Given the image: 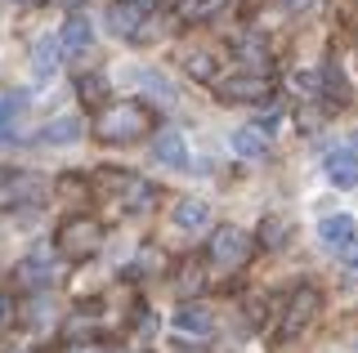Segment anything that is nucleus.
Masks as SVG:
<instances>
[{
  "label": "nucleus",
  "instance_id": "27",
  "mask_svg": "<svg viewBox=\"0 0 358 353\" xmlns=\"http://www.w3.org/2000/svg\"><path fill=\"white\" fill-rule=\"evenodd\" d=\"M345 264H350V269L358 273V241H354V246H350V250H345Z\"/></svg>",
  "mask_w": 358,
  "mask_h": 353
},
{
  "label": "nucleus",
  "instance_id": "11",
  "mask_svg": "<svg viewBox=\"0 0 358 353\" xmlns=\"http://www.w3.org/2000/svg\"><path fill=\"white\" fill-rule=\"evenodd\" d=\"M322 165H327V179L336 188H354L358 183V152L354 148H331Z\"/></svg>",
  "mask_w": 358,
  "mask_h": 353
},
{
  "label": "nucleus",
  "instance_id": "6",
  "mask_svg": "<svg viewBox=\"0 0 358 353\" xmlns=\"http://www.w3.org/2000/svg\"><path fill=\"white\" fill-rule=\"evenodd\" d=\"M318 291H313V286H300L296 295H291V304H287V313H282V326H278V336L282 340H291V336H300V331H305L313 317H318Z\"/></svg>",
  "mask_w": 358,
  "mask_h": 353
},
{
  "label": "nucleus",
  "instance_id": "13",
  "mask_svg": "<svg viewBox=\"0 0 358 353\" xmlns=\"http://www.w3.org/2000/svg\"><path fill=\"white\" fill-rule=\"evenodd\" d=\"M63 50L67 54H85L90 45H94V27H90V18H81V14H72V18H67V23H63Z\"/></svg>",
  "mask_w": 358,
  "mask_h": 353
},
{
  "label": "nucleus",
  "instance_id": "15",
  "mask_svg": "<svg viewBox=\"0 0 358 353\" xmlns=\"http://www.w3.org/2000/svg\"><path fill=\"white\" fill-rule=\"evenodd\" d=\"M233 152L238 157H246V161H260L264 157V130L260 126H242V130H233Z\"/></svg>",
  "mask_w": 358,
  "mask_h": 353
},
{
  "label": "nucleus",
  "instance_id": "22",
  "mask_svg": "<svg viewBox=\"0 0 358 353\" xmlns=\"http://www.w3.org/2000/svg\"><path fill=\"white\" fill-rule=\"evenodd\" d=\"M76 90H81V98H90V103H99V98L108 94V81L99 72H90V76H81V81H76Z\"/></svg>",
  "mask_w": 358,
  "mask_h": 353
},
{
  "label": "nucleus",
  "instance_id": "30",
  "mask_svg": "<svg viewBox=\"0 0 358 353\" xmlns=\"http://www.w3.org/2000/svg\"><path fill=\"white\" fill-rule=\"evenodd\" d=\"M9 313V300H5V291H0V317H5Z\"/></svg>",
  "mask_w": 358,
  "mask_h": 353
},
{
  "label": "nucleus",
  "instance_id": "2",
  "mask_svg": "<svg viewBox=\"0 0 358 353\" xmlns=\"http://www.w3.org/2000/svg\"><path fill=\"white\" fill-rule=\"evenodd\" d=\"M99 246H103V224L90 219V215L67 219L59 228V241H54V250H59L63 260H85V255H94Z\"/></svg>",
  "mask_w": 358,
  "mask_h": 353
},
{
  "label": "nucleus",
  "instance_id": "7",
  "mask_svg": "<svg viewBox=\"0 0 358 353\" xmlns=\"http://www.w3.org/2000/svg\"><path fill=\"white\" fill-rule=\"evenodd\" d=\"M27 103L31 98L22 90L0 98V143H22V117H27Z\"/></svg>",
  "mask_w": 358,
  "mask_h": 353
},
{
  "label": "nucleus",
  "instance_id": "1",
  "mask_svg": "<svg viewBox=\"0 0 358 353\" xmlns=\"http://www.w3.org/2000/svg\"><path fill=\"white\" fill-rule=\"evenodd\" d=\"M152 130V112L139 103V98H121V103L103 107L94 117V135L103 143H134Z\"/></svg>",
  "mask_w": 358,
  "mask_h": 353
},
{
  "label": "nucleus",
  "instance_id": "16",
  "mask_svg": "<svg viewBox=\"0 0 358 353\" xmlns=\"http://www.w3.org/2000/svg\"><path fill=\"white\" fill-rule=\"evenodd\" d=\"M18 278L27 282V286H45V282H54V273H50V246H41L36 255H27L18 264Z\"/></svg>",
  "mask_w": 358,
  "mask_h": 353
},
{
  "label": "nucleus",
  "instance_id": "3",
  "mask_svg": "<svg viewBox=\"0 0 358 353\" xmlns=\"http://www.w3.org/2000/svg\"><path fill=\"white\" fill-rule=\"evenodd\" d=\"M99 183H103V188H112V197H117V206H121V211H130V215L148 211V202L157 197L148 179H139V174H126V170H121V174H117V170H108Z\"/></svg>",
  "mask_w": 358,
  "mask_h": 353
},
{
  "label": "nucleus",
  "instance_id": "14",
  "mask_svg": "<svg viewBox=\"0 0 358 353\" xmlns=\"http://www.w3.org/2000/svg\"><path fill=\"white\" fill-rule=\"evenodd\" d=\"M175 331L179 336H210V331H215V317H210L206 308H197V304H184L175 313Z\"/></svg>",
  "mask_w": 358,
  "mask_h": 353
},
{
  "label": "nucleus",
  "instance_id": "8",
  "mask_svg": "<svg viewBox=\"0 0 358 353\" xmlns=\"http://www.w3.org/2000/svg\"><path fill=\"white\" fill-rule=\"evenodd\" d=\"M139 23H148L143 18V5H134V0H112L108 5V27L117 31V36H126V40H139Z\"/></svg>",
  "mask_w": 358,
  "mask_h": 353
},
{
  "label": "nucleus",
  "instance_id": "31",
  "mask_svg": "<svg viewBox=\"0 0 358 353\" xmlns=\"http://www.w3.org/2000/svg\"><path fill=\"white\" fill-rule=\"evenodd\" d=\"M54 5H67V9H72V5H81V0H54Z\"/></svg>",
  "mask_w": 358,
  "mask_h": 353
},
{
  "label": "nucleus",
  "instance_id": "19",
  "mask_svg": "<svg viewBox=\"0 0 358 353\" xmlns=\"http://www.w3.org/2000/svg\"><path fill=\"white\" fill-rule=\"evenodd\" d=\"M184 72L193 76V81H215L220 68H215V59H210L206 50H188V54H184Z\"/></svg>",
  "mask_w": 358,
  "mask_h": 353
},
{
  "label": "nucleus",
  "instance_id": "20",
  "mask_svg": "<svg viewBox=\"0 0 358 353\" xmlns=\"http://www.w3.org/2000/svg\"><path fill=\"white\" fill-rule=\"evenodd\" d=\"M224 5H229V0H179V18H193V23H201V18H215Z\"/></svg>",
  "mask_w": 358,
  "mask_h": 353
},
{
  "label": "nucleus",
  "instance_id": "10",
  "mask_svg": "<svg viewBox=\"0 0 358 353\" xmlns=\"http://www.w3.org/2000/svg\"><path fill=\"white\" fill-rule=\"evenodd\" d=\"M152 161L157 165H171V170H188V148H184V135L179 130H162L152 143Z\"/></svg>",
  "mask_w": 358,
  "mask_h": 353
},
{
  "label": "nucleus",
  "instance_id": "4",
  "mask_svg": "<svg viewBox=\"0 0 358 353\" xmlns=\"http://www.w3.org/2000/svg\"><path fill=\"white\" fill-rule=\"evenodd\" d=\"M220 98L224 103H268L273 98V85L260 72H238L229 81H220Z\"/></svg>",
  "mask_w": 358,
  "mask_h": 353
},
{
  "label": "nucleus",
  "instance_id": "12",
  "mask_svg": "<svg viewBox=\"0 0 358 353\" xmlns=\"http://www.w3.org/2000/svg\"><path fill=\"white\" fill-rule=\"evenodd\" d=\"M59 54H63V40H54V36H45L36 40V54H31V72H36V81H50L54 72H59Z\"/></svg>",
  "mask_w": 358,
  "mask_h": 353
},
{
  "label": "nucleus",
  "instance_id": "9",
  "mask_svg": "<svg viewBox=\"0 0 358 353\" xmlns=\"http://www.w3.org/2000/svg\"><path fill=\"white\" fill-rule=\"evenodd\" d=\"M318 237H322V246H331V250H350L354 241H358V224H354V215H327L318 224Z\"/></svg>",
  "mask_w": 358,
  "mask_h": 353
},
{
  "label": "nucleus",
  "instance_id": "21",
  "mask_svg": "<svg viewBox=\"0 0 358 353\" xmlns=\"http://www.w3.org/2000/svg\"><path fill=\"white\" fill-rule=\"evenodd\" d=\"M238 54L264 76V68H268V50H264V40H260V36H242V40H238Z\"/></svg>",
  "mask_w": 358,
  "mask_h": 353
},
{
  "label": "nucleus",
  "instance_id": "24",
  "mask_svg": "<svg viewBox=\"0 0 358 353\" xmlns=\"http://www.w3.org/2000/svg\"><path fill=\"white\" fill-rule=\"evenodd\" d=\"M282 233H287V219H268V224H260V237L268 241V246H282Z\"/></svg>",
  "mask_w": 358,
  "mask_h": 353
},
{
  "label": "nucleus",
  "instance_id": "26",
  "mask_svg": "<svg viewBox=\"0 0 358 353\" xmlns=\"http://www.w3.org/2000/svg\"><path fill=\"white\" fill-rule=\"evenodd\" d=\"M296 90H309V98H313V94H318V76H313V72H300L296 76Z\"/></svg>",
  "mask_w": 358,
  "mask_h": 353
},
{
  "label": "nucleus",
  "instance_id": "18",
  "mask_svg": "<svg viewBox=\"0 0 358 353\" xmlns=\"http://www.w3.org/2000/svg\"><path fill=\"white\" fill-rule=\"evenodd\" d=\"M206 202H193V197H184V202H175V224L179 228H188V233H197V228H206Z\"/></svg>",
  "mask_w": 358,
  "mask_h": 353
},
{
  "label": "nucleus",
  "instance_id": "17",
  "mask_svg": "<svg viewBox=\"0 0 358 353\" xmlns=\"http://www.w3.org/2000/svg\"><path fill=\"white\" fill-rule=\"evenodd\" d=\"M41 139L50 143V148H67V143L81 139V121H76V117H59V121H50V126H45Z\"/></svg>",
  "mask_w": 358,
  "mask_h": 353
},
{
  "label": "nucleus",
  "instance_id": "25",
  "mask_svg": "<svg viewBox=\"0 0 358 353\" xmlns=\"http://www.w3.org/2000/svg\"><path fill=\"white\" fill-rule=\"evenodd\" d=\"M0 206H14V174L0 170Z\"/></svg>",
  "mask_w": 358,
  "mask_h": 353
},
{
  "label": "nucleus",
  "instance_id": "5",
  "mask_svg": "<svg viewBox=\"0 0 358 353\" xmlns=\"http://www.w3.org/2000/svg\"><path fill=\"white\" fill-rule=\"evenodd\" d=\"M210 260L224 264V269H242L246 260H251V237L242 233V228H220L215 237H210Z\"/></svg>",
  "mask_w": 358,
  "mask_h": 353
},
{
  "label": "nucleus",
  "instance_id": "28",
  "mask_svg": "<svg viewBox=\"0 0 358 353\" xmlns=\"http://www.w3.org/2000/svg\"><path fill=\"white\" fill-rule=\"evenodd\" d=\"M67 353H103V349H99V345H85V349L81 345H67Z\"/></svg>",
  "mask_w": 358,
  "mask_h": 353
},
{
  "label": "nucleus",
  "instance_id": "23",
  "mask_svg": "<svg viewBox=\"0 0 358 353\" xmlns=\"http://www.w3.org/2000/svg\"><path fill=\"white\" fill-rule=\"evenodd\" d=\"M322 81H327V94L341 103V98H345V76H341V68H336V63H327V68H322Z\"/></svg>",
  "mask_w": 358,
  "mask_h": 353
},
{
  "label": "nucleus",
  "instance_id": "29",
  "mask_svg": "<svg viewBox=\"0 0 358 353\" xmlns=\"http://www.w3.org/2000/svg\"><path fill=\"white\" fill-rule=\"evenodd\" d=\"M282 5H287V9H300V5H309V0H282Z\"/></svg>",
  "mask_w": 358,
  "mask_h": 353
}]
</instances>
